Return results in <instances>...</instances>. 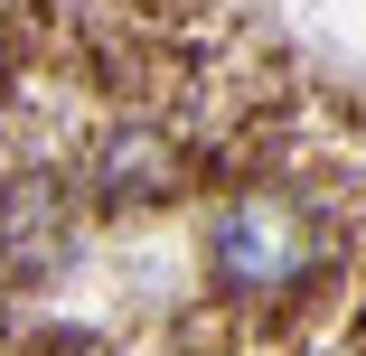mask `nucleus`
I'll list each match as a JSON object with an SVG mask.
<instances>
[{
	"label": "nucleus",
	"instance_id": "nucleus-1",
	"mask_svg": "<svg viewBox=\"0 0 366 356\" xmlns=\"http://www.w3.org/2000/svg\"><path fill=\"white\" fill-rule=\"evenodd\" d=\"M310 263V225L301 206L282 197H244L216 216V281H235V291H272V281H291Z\"/></svg>",
	"mask_w": 366,
	"mask_h": 356
}]
</instances>
